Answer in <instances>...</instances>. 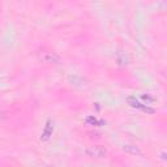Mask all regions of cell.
Wrapping results in <instances>:
<instances>
[{
    "mask_svg": "<svg viewBox=\"0 0 167 167\" xmlns=\"http://www.w3.org/2000/svg\"><path fill=\"white\" fill-rule=\"evenodd\" d=\"M127 102H128V104L131 107H133V108H137V110H141V111H144V112H146V114H154L156 111H154V108H152V107H147L146 104H142L140 101H137L134 97H129L128 99H127Z\"/></svg>",
    "mask_w": 167,
    "mask_h": 167,
    "instance_id": "1",
    "label": "cell"
},
{
    "mask_svg": "<svg viewBox=\"0 0 167 167\" xmlns=\"http://www.w3.org/2000/svg\"><path fill=\"white\" fill-rule=\"evenodd\" d=\"M85 153L88 154L89 157H95V158H103L106 156V147L101 146V145H94V146H89L88 149L85 150Z\"/></svg>",
    "mask_w": 167,
    "mask_h": 167,
    "instance_id": "2",
    "label": "cell"
},
{
    "mask_svg": "<svg viewBox=\"0 0 167 167\" xmlns=\"http://www.w3.org/2000/svg\"><path fill=\"white\" fill-rule=\"evenodd\" d=\"M52 132H54V124H52L51 120H48V121L46 123V125H45V129H43V132H42L41 140H42V141L50 140V137L52 136Z\"/></svg>",
    "mask_w": 167,
    "mask_h": 167,
    "instance_id": "3",
    "label": "cell"
},
{
    "mask_svg": "<svg viewBox=\"0 0 167 167\" xmlns=\"http://www.w3.org/2000/svg\"><path fill=\"white\" fill-rule=\"evenodd\" d=\"M41 59L45 61V63H59L60 58L58 56V55H55L52 52H45L41 55Z\"/></svg>",
    "mask_w": 167,
    "mask_h": 167,
    "instance_id": "4",
    "label": "cell"
},
{
    "mask_svg": "<svg viewBox=\"0 0 167 167\" xmlns=\"http://www.w3.org/2000/svg\"><path fill=\"white\" fill-rule=\"evenodd\" d=\"M85 121L88 123L89 125H94V127H101V125L104 124L103 120H98L95 116H88V117L85 119Z\"/></svg>",
    "mask_w": 167,
    "mask_h": 167,
    "instance_id": "5",
    "label": "cell"
},
{
    "mask_svg": "<svg viewBox=\"0 0 167 167\" xmlns=\"http://www.w3.org/2000/svg\"><path fill=\"white\" fill-rule=\"evenodd\" d=\"M124 150L128 152V153H132V154H141V150L138 149V147L132 146V145H127V146H124Z\"/></svg>",
    "mask_w": 167,
    "mask_h": 167,
    "instance_id": "6",
    "label": "cell"
},
{
    "mask_svg": "<svg viewBox=\"0 0 167 167\" xmlns=\"http://www.w3.org/2000/svg\"><path fill=\"white\" fill-rule=\"evenodd\" d=\"M142 98V99H144V101H146V102H154V101H156V98H154V97H150L149 94H144V95H142L141 97Z\"/></svg>",
    "mask_w": 167,
    "mask_h": 167,
    "instance_id": "7",
    "label": "cell"
}]
</instances>
